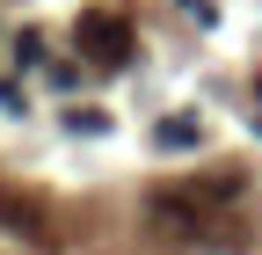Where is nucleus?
Wrapping results in <instances>:
<instances>
[{"label":"nucleus","mask_w":262,"mask_h":255,"mask_svg":"<svg viewBox=\"0 0 262 255\" xmlns=\"http://www.w3.org/2000/svg\"><path fill=\"white\" fill-rule=\"evenodd\" d=\"M153 139H160V153H189L204 132H196V117H160V124H153Z\"/></svg>","instance_id":"f03ea898"},{"label":"nucleus","mask_w":262,"mask_h":255,"mask_svg":"<svg viewBox=\"0 0 262 255\" xmlns=\"http://www.w3.org/2000/svg\"><path fill=\"white\" fill-rule=\"evenodd\" d=\"M66 132H80V139H95V132H110V117H102V110H66Z\"/></svg>","instance_id":"7ed1b4c3"},{"label":"nucleus","mask_w":262,"mask_h":255,"mask_svg":"<svg viewBox=\"0 0 262 255\" xmlns=\"http://www.w3.org/2000/svg\"><path fill=\"white\" fill-rule=\"evenodd\" d=\"M255 95H262V80H255Z\"/></svg>","instance_id":"20e7f679"},{"label":"nucleus","mask_w":262,"mask_h":255,"mask_svg":"<svg viewBox=\"0 0 262 255\" xmlns=\"http://www.w3.org/2000/svg\"><path fill=\"white\" fill-rule=\"evenodd\" d=\"M73 37H80V58H95V66H124L131 44H139V37H131V22H124V15H102V8H88Z\"/></svg>","instance_id":"f257e3e1"}]
</instances>
